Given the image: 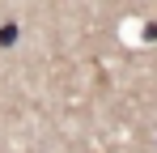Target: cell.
I'll return each instance as SVG.
<instances>
[{
  "label": "cell",
  "mask_w": 157,
  "mask_h": 153,
  "mask_svg": "<svg viewBox=\"0 0 157 153\" xmlns=\"http://www.w3.org/2000/svg\"><path fill=\"white\" fill-rule=\"evenodd\" d=\"M13 38H17V26H0V47H13Z\"/></svg>",
  "instance_id": "cell-1"
}]
</instances>
